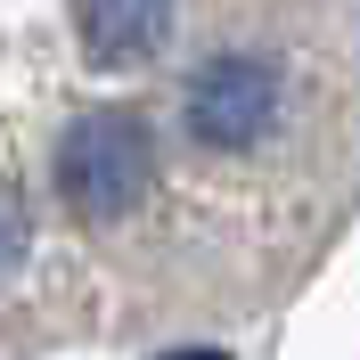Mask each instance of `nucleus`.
Segmentation results:
<instances>
[{
	"instance_id": "1",
	"label": "nucleus",
	"mask_w": 360,
	"mask_h": 360,
	"mask_svg": "<svg viewBox=\"0 0 360 360\" xmlns=\"http://www.w3.org/2000/svg\"><path fill=\"white\" fill-rule=\"evenodd\" d=\"M148 180H156V139H148L139 115L98 107L82 123H66V139H58V188H66L74 213L115 221V213H131L148 197Z\"/></svg>"
},
{
	"instance_id": "2",
	"label": "nucleus",
	"mask_w": 360,
	"mask_h": 360,
	"mask_svg": "<svg viewBox=\"0 0 360 360\" xmlns=\"http://www.w3.org/2000/svg\"><path fill=\"white\" fill-rule=\"evenodd\" d=\"M278 107H287L278 66H270V58H254V49H229V58H205V66L188 74L180 123H188V139H197V148H254V139H270Z\"/></svg>"
},
{
	"instance_id": "3",
	"label": "nucleus",
	"mask_w": 360,
	"mask_h": 360,
	"mask_svg": "<svg viewBox=\"0 0 360 360\" xmlns=\"http://www.w3.org/2000/svg\"><path fill=\"white\" fill-rule=\"evenodd\" d=\"M74 33H82L90 66H139V58L164 49L172 8H156V0H90L82 17H74Z\"/></svg>"
},
{
	"instance_id": "4",
	"label": "nucleus",
	"mask_w": 360,
	"mask_h": 360,
	"mask_svg": "<svg viewBox=\"0 0 360 360\" xmlns=\"http://www.w3.org/2000/svg\"><path fill=\"white\" fill-rule=\"evenodd\" d=\"M25 238H33V229H25V205L8 197V188H0V270H8V262L25 254Z\"/></svg>"
},
{
	"instance_id": "5",
	"label": "nucleus",
	"mask_w": 360,
	"mask_h": 360,
	"mask_svg": "<svg viewBox=\"0 0 360 360\" xmlns=\"http://www.w3.org/2000/svg\"><path fill=\"white\" fill-rule=\"evenodd\" d=\"M164 360H221V352H164Z\"/></svg>"
}]
</instances>
